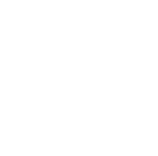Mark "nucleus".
<instances>
[]
</instances>
